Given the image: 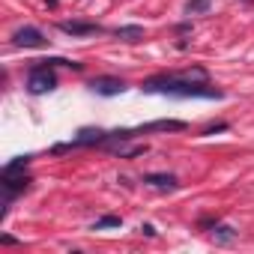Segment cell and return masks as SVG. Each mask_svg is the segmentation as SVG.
Masks as SVG:
<instances>
[{
    "label": "cell",
    "mask_w": 254,
    "mask_h": 254,
    "mask_svg": "<svg viewBox=\"0 0 254 254\" xmlns=\"http://www.w3.org/2000/svg\"><path fill=\"white\" fill-rule=\"evenodd\" d=\"M114 132H105V129H81L69 144H57L54 153H69V150H84V147H105L111 144Z\"/></svg>",
    "instance_id": "2"
},
{
    "label": "cell",
    "mask_w": 254,
    "mask_h": 254,
    "mask_svg": "<svg viewBox=\"0 0 254 254\" xmlns=\"http://www.w3.org/2000/svg\"><path fill=\"white\" fill-rule=\"evenodd\" d=\"M0 245H18V239L12 233H3V236H0Z\"/></svg>",
    "instance_id": "16"
},
{
    "label": "cell",
    "mask_w": 254,
    "mask_h": 254,
    "mask_svg": "<svg viewBox=\"0 0 254 254\" xmlns=\"http://www.w3.org/2000/svg\"><path fill=\"white\" fill-rule=\"evenodd\" d=\"M227 129H230V123H212L203 129V135H215V132H227Z\"/></svg>",
    "instance_id": "15"
},
{
    "label": "cell",
    "mask_w": 254,
    "mask_h": 254,
    "mask_svg": "<svg viewBox=\"0 0 254 254\" xmlns=\"http://www.w3.org/2000/svg\"><path fill=\"white\" fill-rule=\"evenodd\" d=\"M215 0H189L186 3V15H206L212 9Z\"/></svg>",
    "instance_id": "12"
},
{
    "label": "cell",
    "mask_w": 254,
    "mask_h": 254,
    "mask_svg": "<svg viewBox=\"0 0 254 254\" xmlns=\"http://www.w3.org/2000/svg\"><path fill=\"white\" fill-rule=\"evenodd\" d=\"M138 230H141V233H144V236H150V239H153V236H156V227H153V224H141V227H138Z\"/></svg>",
    "instance_id": "17"
},
{
    "label": "cell",
    "mask_w": 254,
    "mask_h": 254,
    "mask_svg": "<svg viewBox=\"0 0 254 254\" xmlns=\"http://www.w3.org/2000/svg\"><path fill=\"white\" fill-rule=\"evenodd\" d=\"M189 123L183 120H153V123H144L135 129V135H147V132H186Z\"/></svg>",
    "instance_id": "7"
},
{
    "label": "cell",
    "mask_w": 254,
    "mask_h": 254,
    "mask_svg": "<svg viewBox=\"0 0 254 254\" xmlns=\"http://www.w3.org/2000/svg\"><path fill=\"white\" fill-rule=\"evenodd\" d=\"M141 183H144V186H153V189H162V191L180 189V180H177L174 174H144Z\"/></svg>",
    "instance_id": "9"
},
{
    "label": "cell",
    "mask_w": 254,
    "mask_h": 254,
    "mask_svg": "<svg viewBox=\"0 0 254 254\" xmlns=\"http://www.w3.org/2000/svg\"><path fill=\"white\" fill-rule=\"evenodd\" d=\"M242 3H254V0H242Z\"/></svg>",
    "instance_id": "18"
},
{
    "label": "cell",
    "mask_w": 254,
    "mask_h": 254,
    "mask_svg": "<svg viewBox=\"0 0 254 254\" xmlns=\"http://www.w3.org/2000/svg\"><path fill=\"white\" fill-rule=\"evenodd\" d=\"M87 87H90V93H96V96H120V93H126V81L117 78V75H99V78H93Z\"/></svg>",
    "instance_id": "5"
},
{
    "label": "cell",
    "mask_w": 254,
    "mask_h": 254,
    "mask_svg": "<svg viewBox=\"0 0 254 254\" xmlns=\"http://www.w3.org/2000/svg\"><path fill=\"white\" fill-rule=\"evenodd\" d=\"M54 87H57V75H54V69H51L48 63L36 60V63L30 66V72H27V90H30L33 96H42V93H51Z\"/></svg>",
    "instance_id": "3"
},
{
    "label": "cell",
    "mask_w": 254,
    "mask_h": 254,
    "mask_svg": "<svg viewBox=\"0 0 254 254\" xmlns=\"http://www.w3.org/2000/svg\"><path fill=\"white\" fill-rule=\"evenodd\" d=\"M111 33L120 42H138V39H144V27L141 24H123V27H114Z\"/></svg>",
    "instance_id": "11"
},
{
    "label": "cell",
    "mask_w": 254,
    "mask_h": 254,
    "mask_svg": "<svg viewBox=\"0 0 254 254\" xmlns=\"http://www.w3.org/2000/svg\"><path fill=\"white\" fill-rule=\"evenodd\" d=\"M57 30L66 33V36H96V33H105V27L96 24V21H60Z\"/></svg>",
    "instance_id": "6"
},
{
    "label": "cell",
    "mask_w": 254,
    "mask_h": 254,
    "mask_svg": "<svg viewBox=\"0 0 254 254\" xmlns=\"http://www.w3.org/2000/svg\"><path fill=\"white\" fill-rule=\"evenodd\" d=\"M236 236H239V230H236V227L221 224V221H215V224H212V242H215V245H233V242H236Z\"/></svg>",
    "instance_id": "10"
},
{
    "label": "cell",
    "mask_w": 254,
    "mask_h": 254,
    "mask_svg": "<svg viewBox=\"0 0 254 254\" xmlns=\"http://www.w3.org/2000/svg\"><path fill=\"white\" fill-rule=\"evenodd\" d=\"M111 227H123V218L120 215H102V218L93 221L90 230H111Z\"/></svg>",
    "instance_id": "13"
},
{
    "label": "cell",
    "mask_w": 254,
    "mask_h": 254,
    "mask_svg": "<svg viewBox=\"0 0 254 254\" xmlns=\"http://www.w3.org/2000/svg\"><path fill=\"white\" fill-rule=\"evenodd\" d=\"M102 150H108V153H114V156H120V159H138V156H144L150 147H147V144H129V141H117V144H108V147H102Z\"/></svg>",
    "instance_id": "8"
},
{
    "label": "cell",
    "mask_w": 254,
    "mask_h": 254,
    "mask_svg": "<svg viewBox=\"0 0 254 254\" xmlns=\"http://www.w3.org/2000/svg\"><path fill=\"white\" fill-rule=\"evenodd\" d=\"M27 165H30V156H15L12 162L3 165V171H27Z\"/></svg>",
    "instance_id": "14"
},
{
    "label": "cell",
    "mask_w": 254,
    "mask_h": 254,
    "mask_svg": "<svg viewBox=\"0 0 254 254\" xmlns=\"http://www.w3.org/2000/svg\"><path fill=\"white\" fill-rule=\"evenodd\" d=\"M144 93H162V96H174V99H224V93L218 87L209 84V75L203 66H191L174 75H153L141 84Z\"/></svg>",
    "instance_id": "1"
},
{
    "label": "cell",
    "mask_w": 254,
    "mask_h": 254,
    "mask_svg": "<svg viewBox=\"0 0 254 254\" xmlns=\"http://www.w3.org/2000/svg\"><path fill=\"white\" fill-rule=\"evenodd\" d=\"M12 45H15V48H45V45H48V36H45L39 27L24 24V27H18V30L12 33Z\"/></svg>",
    "instance_id": "4"
}]
</instances>
